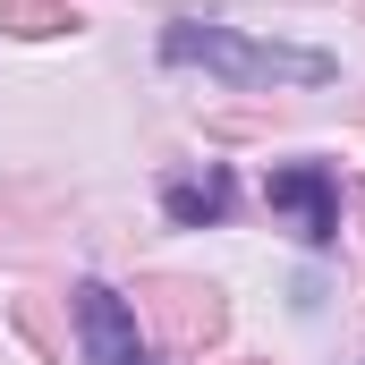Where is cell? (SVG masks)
Wrapping results in <instances>:
<instances>
[{"mask_svg": "<svg viewBox=\"0 0 365 365\" xmlns=\"http://www.w3.org/2000/svg\"><path fill=\"white\" fill-rule=\"evenodd\" d=\"M162 60L170 68H212V77H230V86H323L331 77V60L323 51H289V43H247V34H230V26H204V17H179V26H162Z\"/></svg>", "mask_w": 365, "mask_h": 365, "instance_id": "6da1fadb", "label": "cell"}, {"mask_svg": "<svg viewBox=\"0 0 365 365\" xmlns=\"http://www.w3.org/2000/svg\"><path fill=\"white\" fill-rule=\"evenodd\" d=\"M264 204H272L306 247H331V238H340V187H331L323 162H289V170H272V179H264Z\"/></svg>", "mask_w": 365, "mask_h": 365, "instance_id": "7a4b0ae2", "label": "cell"}, {"mask_svg": "<svg viewBox=\"0 0 365 365\" xmlns=\"http://www.w3.org/2000/svg\"><path fill=\"white\" fill-rule=\"evenodd\" d=\"M77 340H86V365H153L145 331H136V306L119 289H102V280L77 289Z\"/></svg>", "mask_w": 365, "mask_h": 365, "instance_id": "3957f363", "label": "cell"}, {"mask_svg": "<svg viewBox=\"0 0 365 365\" xmlns=\"http://www.w3.org/2000/svg\"><path fill=\"white\" fill-rule=\"evenodd\" d=\"M230 204H238V179L212 162L204 179H170L162 187V212L179 221V230H204V221H230Z\"/></svg>", "mask_w": 365, "mask_h": 365, "instance_id": "277c9868", "label": "cell"}, {"mask_svg": "<svg viewBox=\"0 0 365 365\" xmlns=\"http://www.w3.org/2000/svg\"><path fill=\"white\" fill-rule=\"evenodd\" d=\"M9 17H26L17 34H60V26H77L68 9H43V0H9Z\"/></svg>", "mask_w": 365, "mask_h": 365, "instance_id": "5b68a950", "label": "cell"}]
</instances>
